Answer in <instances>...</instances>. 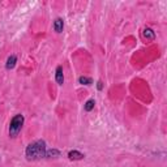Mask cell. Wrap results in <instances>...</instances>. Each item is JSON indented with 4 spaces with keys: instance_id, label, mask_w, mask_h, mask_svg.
I'll return each instance as SVG.
<instances>
[{
    "instance_id": "cell-8",
    "label": "cell",
    "mask_w": 167,
    "mask_h": 167,
    "mask_svg": "<svg viewBox=\"0 0 167 167\" xmlns=\"http://www.w3.org/2000/svg\"><path fill=\"white\" fill-rule=\"evenodd\" d=\"M94 105H96V102H94V99H89L88 102L85 103V110L86 111H91L94 108Z\"/></svg>"
},
{
    "instance_id": "cell-10",
    "label": "cell",
    "mask_w": 167,
    "mask_h": 167,
    "mask_svg": "<svg viewBox=\"0 0 167 167\" xmlns=\"http://www.w3.org/2000/svg\"><path fill=\"white\" fill-rule=\"evenodd\" d=\"M54 157V155H60V153L57 150H48V151H46V157Z\"/></svg>"
},
{
    "instance_id": "cell-2",
    "label": "cell",
    "mask_w": 167,
    "mask_h": 167,
    "mask_svg": "<svg viewBox=\"0 0 167 167\" xmlns=\"http://www.w3.org/2000/svg\"><path fill=\"white\" fill-rule=\"evenodd\" d=\"M24 125V116L22 115H16L14 118L11 120V124H9V136L11 137H16L21 128Z\"/></svg>"
},
{
    "instance_id": "cell-9",
    "label": "cell",
    "mask_w": 167,
    "mask_h": 167,
    "mask_svg": "<svg viewBox=\"0 0 167 167\" xmlns=\"http://www.w3.org/2000/svg\"><path fill=\"white\" fill-rule=\"evenodd\" d=\"M78 82L82 84V85H91L93 84L91 78H88V77H80L78 78Z\"/></svg>"
},
{
    "instance_id": "cell-4",
    "label": "cell",
    "mask_w": 167,
    "mask_h": 167,
    "mask_svg": "<svg viewBox=\"0 0 167 167\" xmlns=\"http://www.w3.org/2000/svg\"><path fill=\"white\" fill-rule=\"evenodd\" d=\"M63 27H64V22L61 18H56L55 22H54V29L56 33H61L63 32Z\"/></svg>"
},
{
    "instance_id": "cell-6",
    "label": "cell",
    "mask_w": 167,
    "mask_h": 167,
    "mask_svg": "<svg viewBox=\"0 0 167 167\" xmlns=\"http://www.w3.org/2000/svg\"><path fill=\"white\" fill-rule=\"evenodd\" d=\"M16 61H17V57H16V56H14V55L9 56V57H8V60H7V64H5L7 69H12V68H14V65H16Z\"/></svg>"
},
{
    "instance_id": "cell-11",
    "label": "cell",
    "mask_w": 167,
    "mask_h": 167,
    "mask_svg": "<svg viewBox=\"0 0 167 167\" xmlns=\"http://www.w3.org/2000/svg\"><path fill=\"white\" fill-rule=\"evenodd\" d=\"M98 89H99V90H101V89H102V82H101V81L98 82Z\"/></svg>"
},
{
    "instance_id": "cell-7",
    "label": "cell",
    "mask_w": 167,
    "mask_h": 167,
    "mask_svg": "<svg viewBox=\"0 0 167 167\" xmlns=\"http://www.w3.org/2000/svg\"><path fill=\"white\" fill-rule=\"evenodd\" d=\"M144 37L146 38V39H150V41H153L154 38H155V34H154V32L151 30V29H149V27H146V29H144Z\"/></svg>"
},
{
    "instance_id": "cell-5",
    "label": "cell",
    "mask_w": 167,
    "mask_h": 167,
    "mask_svg": "<svg viewBox=\"0 0 167 167\" xmlns=\"http://www.w3.org/2000/svg\"><path fill=\"white\" fill-rule=\"evenodd\" d=\"M68 157H69V159L77 161V159H82V158H84V154L80 153V151H77V150H73V151H69V153H68Z\"/></svg>"
},
{
    "instance_id": "cell-3",
    "label": "cell",
    "mask_w": 167,
    "mask_h": 167,
    "mask_svg": "<svg viewBox=\"0 0 167 167\" xmlns=\"http://www.w3.org/2000/svg\"><path fill=\"white\" fill-rule=\"evenodd\" d=\"M56 82L57 84H59V85H63L64 84V76H63V68L60 67V65H59V67H57L56 68Z\"/></svg>"
},
{
    "instance_id": "cell-1",
    "label": "cell",
    "mask_w": 167,
    "mask_h": 167,
    "mask_svg": "<svg viewBox=\"0 0 167 167\" xmlns=\"http://www.w3.org/2000/svg\"><path fill=\"white\" fill-rule=\"evenodd\" d=\"M46 142L43 140H38L29 145L25 153L29 161H38V159L46 157Z\"/></svg>"
}]
</instances>
